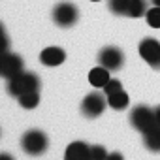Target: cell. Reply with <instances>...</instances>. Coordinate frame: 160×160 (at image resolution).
I'll return each mask as SVG.
<instances>
[{
	"instance_id": "cell-4",
	"label": "cell",
	"mask_w": 160,
	"mask_h": 160,
	"mask_svg": "<svg viewBox=\"0 0 160 160\" xmlns=\"http://www.w3.org/2000/svg\"><path fill=\"white\" fill-rule=\"evenodd\" d=\"M77 19H79V10L72 2H60L53 8V21L62 28L73 27Z\"/></svg>"
},
{
	"instance_id": "cell-11",
	"label": "cell",
	"mask_w": 160,
	"mask_h": 160,
	"mask_svg": "<svg viewBox=\"0 0 160 160\" xmlns=\"http://www.w3.org/2000/svg\"><path fill=\"white\" fill-rule=\"evenodd\" d=\"M109 79H111L109 70L104 68V66H96V68H92V70L89 72V83H91L92 87H96V89H104V87L108 85Z\"/></svg>"
},
{
	"instance_id": "cell-7",
	"label": "cell",
	"mask_w": 160,
	"mask_h": 160,
	"mask_svg": "<svg viewBox=\"0 0 160 160\" xmlns=\"http://www.w3.org/2000/svg\"><path fill=\"white\" fill-rule=\"evenodd\" d=\"M98 62H100V66L108 68L109 72H115V70L122 68V64H124V53L119 47H115V45H108V47L100 49Z\"/></svg>"
},
{
	"instance_id": "cell-22",
	"label": "cell",
	"mask_w": 160,
	"mask_h": 160,
	"mask_svg": "<svg viewBox=\"0 0 160 160\" xmlns=\"http://www.w3.org/2000/svg\"><path fill=\"white\" fill-rule=\"evenodd\" d=\"M154 121H156V126H160V106L154 108Z\"/></svg>"
},
{
	"instance_id": "cell-19",
	"label": "cell",
	"mask_w": 160,
	"mask_h": 160,
	"mask_svg": "<svg viewBox=\"0 0 160 160\" xmlns=\"http://www.w3.org/2000/svg\"><path fill=\"white\" fill-rule=\"evenodd\" d=\"M117 91H122V83L119 81V79H109L108 85L104 87L106 96H109V94H113V92H117Z\"/></svg>"
},
{
	"instance_id": "cell-14",
	"label": "cell",
	"mask_w": 160,
	"mask_h": 160,
	"mask_svg": "<svg viewBox=\"0 0 160 160\" xmlns=\"http://www.w3.org/2000/svg\"><path fill=\"white\" fill-rule=\"evenodd\" d=\"M147 10H149L147 0H130V4H128V12H126V17H132V19L145 17Z\"/></svg>"
},
{
	"instance_id": "cell-6",
	"label": "cell",
	"mask_w": 160,
	"mask_h": 160,
	"mask_svg": "<svg viewBox=\"0 0 160 160\" xmlns=\"http://www.w3.org/2000/svg\"><path fill=\"white\" fill-rule=\"evenodd\" d=\"M106 106H108V96H104L100 92H91L81 102V113L87 119H96L104 113Z\"/></svg>"
},
{
	"instance_id": "cell-16",
	"label": "cell",
	"mask_w": 160,
	"mask_h": 160,
	"mask_svg": "<svg viewBox=\"0 0 160 160\" xmlns=\"http://www.w3.org/2000/svg\"><path fill=\"white\" fill-rule=\"evenodd\" d=\"M130 0H108V8L115 15H126Z\"/></svg>"
},
{
	"instance_id": "cell-5",
	"label": "cell",
	"mask_w": 160,
	"mask_h": 160,
	"mask_svg": "<svg viewBox=\"0 0 160 160\" xmlns=\"http://www.w3.org/2000/svg\"><path fill=\"white\" fill-rule=\"evenodd\" d=\"M139 57L154 70H160V42L156 38H143L138 45Z\"/></svg>"
},
{
	"instance_id": "cell-24",
	"label": "cell",
	"mask_w": 160,
	"mask_h": 160,
	"mask_svg": "<svg viewBox=\"0 0 160 160\" xmlns=\"http://www.w3.org/2000/svg\"><path fill=\"white\" fill-rule=\"evenodd\" d=\"M0 66H2V55H0Z\"/></svg>"
},
{
	"instance_id": "cell-21",
	"label": "cell",
	"mask_w": 160,
	"mask_h": 160,
	"mask_svg": "<svg viewBox=\"0 0 160 160\" xmlns=\"http://www.w3.org/2000/svg\"><path fill=\"white\" fill-rule=\"evenodd\" d=\"M106 160H124V156H122V152H117L115 151V152H109Z\"/></svg>"
},
{
	"instance_id": "cell-2",
	"label": "cell",
	"mask_w": 160,
	"mask_h": 160,
	"mask_svg": "<svg viewBox=\"0 0 160 160\" xmlns=\"http://www.w3.org/2000/svg\"><path fill=\"white\" fill-rule=\"evenodd\" d=\"M49 147V138L42 130H28L21 138V149L30 154V156H40L47 151Z\"/></svg>"
},
{
	"instance_id": "cell-17",
	"label": "cell",
	"mask_w": 160,
	"mask_h": 160,
	"mask_svg": "<svg viewBox=\"0 0 160 160\" xmlns=\"http://www.w3.org/2000/svg\"><path fill=\"white\" fill-rule=\"evenodd\" d=\"M145 19H147V25L151 28H160V6L149 8L145 13Z\"/></svg>"
},
{
	"instance_id": "cell-3",
	"label": "cell",
	"mask_w": 160,
	"mask_h": 160,
	"mask_svg": "<svg viewBox=\"0 0 160 160\" xmlns=\"http://www.w3.org/2000/svg\"><path fill=\"white\" fill-rule=\"evenodd\" d=\"M130 124L145 134L149 130H152L156 126V121H154V109H151L149 106H136L132 111H130Z\"/></svg>"
},
{
	"instance_id": "cell-23",
	"label": "cell",
	"mask_w": 160,
	"mask_h": 160,
	"mask_svg": "<svg viewBox=\"0 0 160 160\" xmlns=\"http://www.w3.org/2000/svg\"><path fill=\"white\" fill-rule=\"evenodd\" d=\"M0 160H15L12 154H8V152H0Z\"/></svg>"
},
{
	"instance_id": "cell-20",
	"label": "cell",
	"mask_w": 160,
	"mask_h": 160,
	"mask_svg": "<svg viewBox=\"0 0 160 160\" xmlns=\"http://www.w3.org/2000/svg\"><path fill=\"white\" fill-rule=\"evenodd\" d=\"M8 49H10V40H8L6 30H4V25L0 23V55L8 53Z\"/></svg>"
},
{
	"instance_id": "cell-18",
	"label": "cell",
	"mask_w": 160,
	"mask_h": 160,
	"mask_svg": "<svg viewBox=\"0 0 160 160\" xmlns=\"http://www.w3.org/2000/svg\"><path fill=\"white\" fill-rule=\"evenodd\" d=\"M108 154L104 145H91V160H106Z\"/></svg>"
},
{
	"instance_id": "cell-9",
	"label": "cell",
	"mask_w": 160,
	"mask_h": 160,
	"mask_svg": "<svg viewBox=\"0 0 160 160\" xmlns=\"http://www.w3.org/2000/svg\"><path fill=\"white\" fill-rule=\"evenodd\" d=\"M64 60H66V51H64L62 47H57V45L45 47V49L40 53V62H42L43 66H49V68L60 66Z\"/></svg>"
},
{
	"instance_id": "cell-15",
	"label": "cell",
	"mask_w": 160,
	"mask_h": 160,
	"mask_svg": "<svg viewBox=\"0 0 160 160\" xmlns=\"http://www.w3.org/2000/svg\"><path fill=\"white\" fill-rule=\"evenodd\" d=\"M17 100H19V106H21V108H25V109H34V108L40 104V94H38V91L25 92V94H21Z\"/></svg>"
},
{
	"instance_id": "cell-13",
	"label": "cell",
	"mask_w": 160,
	"mask_h": 160,
	"mask_svg": "<svg viewBox=\"0 0 160 160\" xmlns=\"http://www.w3.org/2000/svg\"><path fill=\"white\" fill-rule=\"evenodd\" d=\"M143 143L149 151L152 152H160V126H154L152 130L143 134Z\"/></svg>"
},
{
	"instance_id": "cell-1",
	"label": "cell",
	"mask_w": 160,
	"mask_h": 160,
	"mask_svg": "<svg viewBox=\"0 0 160 160\" xmlns=\"http://www.w3.org/2000/svg\"><path fill=\"white\" fill-rule=\"evenodd\" d=\"M6 89H8V94L19 98L25 92H32V91L40 89V77L36 73H32V72H25L23 70L21 73H17V75L8 79V87Z\"/></svg>"
},
{
	"instance_id": "cell-12",
	"label": "cell",
	"mask_w": 160,
	"mask_h": 160,
	"mask_svg": "<svg viewBox=\"0 0 160 160\" xmlns=\"http://www.w3.org/2000/svg\"><path fill=\"white\" fill-rule=\"evenodd\" d=\"M128 104H130V96H128V92H124V91H117V92H113V94L108 96V106H109L111 109H115V111L126 109Z\"/></svg>"
},
{
	"instance_id": "cell-8",
	"label": "cell",
	"mask_w": 160,
	"mask_h": 160,
	"mask_svg": "<svg viewBox=\"0 0 160 160\" xmlns=\"http://www.w3.org/2000/svg\"><path fill=\"white\" fill-rule=\"evenodd\" d=\"M23 68H25V64H23V58L19 55H13L10 51L2 55V66H0V75L2 77L10 79V77L21 73Z\"/></svg>"
},
{
	"instance_id": "cell-10",
	"label": "cell",
	"mask_w": 160,
	"mask_h": 160,
	"mask_svg": "<svg viewBox=\"0 0 160 160\" xmlns=\"http://www.w3.org/2000/svg\"><path fill=\"white\" fill-rule=\"evenodd\" d=\"M64 160H91V145L85 141H72L64 151Z\"/></svg>"
},
{
	"instance_id": "cell-25",
	"label": "cell",
	"mask_w": 160,
	"mask_h": 160,
	"mask_svg": "<svg viewBox=\"0 0 160 160\" xmlns=\"http://www.w3.org/2000/svg\"><path fill=\"white\" fill-rule=\"evenodd\" d=\"M91 2H100V0H91Z\"/></svg>"
}]
</instances>
